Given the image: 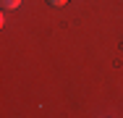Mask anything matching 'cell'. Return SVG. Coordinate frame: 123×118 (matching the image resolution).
Returning a JSON list of instances; mask_svg holds the SVG:
<instances>
[{
    "label": "cell",
    "mask_w": 123,
    "mask_h": 118,
    "mask_svg": "<svg viewBox=\"0 0 123 118\" xmlns=\"http://www.w3.org/2000/svg\"><path fill=\"white\" fill-rule=\"evenodd\" d=\"M0 5H3L5 11H16V8L21 5V0H0Z\"/></svg>",
    "instance_id": "cell-1"
},
{
    "label": "cell",
    "mask_w": 123,
    "mask_h": 118,
    "mask_svg": "<svg viewBox=\"0 0 123 118\" xmlns=\"http://www.w3.org/2000/svg\"><path fill=\"white\" fill-rule=\"evenodd\" d=\"M50 5H52V8H60V5H66V3H68V0H47Z\"/></svg>",
    "instance_id": "cell-2"
}]
</instances>
